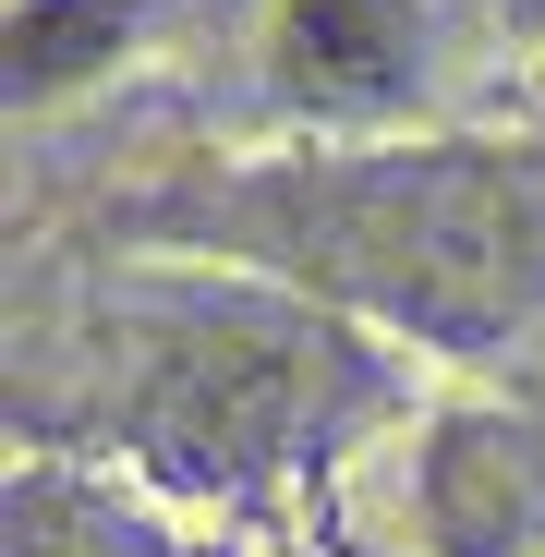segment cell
I'll list each match as a JSON object with an SVG mask.
<instances>
[{
  "instance_id": "obj_1",
  "label": "cell",
  "mask_w": 545,
  "mask_h": 557,
  "mask_svg": "<svg viewBox=\"0 0 545 557\" xmlns=\"http://www.w3.org/2000/svg\"><path fill=\"white\" fill-rule=\"evenodd\" d=\"M146 460L195 497H267L304 460H339L351 424L388 412V376L327 304L267 278H122L13 363V424Z\"/></svg>"
},
{
  "instance_id": "obj_2",
  "label": "cell",
  "mask_w": 545,
  "mask_h": 557,
  "mask_svg": "<svg viewBox=\"0 0 545 557\" xmlns=\"http://www.w3.org/2000/svg\"><path fill=\"white\" fill-rule=\"evenodd\" d=\"M170 231L243 243L327 304L412 327L424 351H545V158L533 146H363L292 158L231 195L158 207Z\"/></svg>"
},
{
  "instance_id": "obj_3",
  "label": "cell",
  "mask_w": 545,
  "mask_h": 557,
  "mask_svg": "<svg viewBox=\"0 0 545 557\" xmlns=\"http://www.w3.org/2000/svg\"><path fill=\"white\" fill-rule=\"evenodd\" d=\"M267 85L315 122H388L424 98V13L412 0H280Z\"/></svg>"
},
{
  "instance_id": "obj_4",
  "label": "cell",
  "mask_w": 545,
  "mask_h": 557,
  "mask_svg": "<svg viewBox=\"0 0 545 557\" xmlns=\"http://www.w3.org/2000/svg\"><path fill=\"white\" fill-rule=\"evenodd\" d=\"M424 521H436L448 557H533L545 545V376L509 412H473V424L436 436Z\"/></svg>"
},
{
  "instance_id": "obj_5",
  "label": "cell",
  "mask_w": 545,
  "mask_h": 557,
  "mask_svg": "<svg viewBox=\"0 0 545 557\" xmlns=\"http://www.w3.org/2000/svg\"><path fill=\"white\" fill-rule=\"evenodd\" d=\"M134 25V0H25L13 13V98H61V85H85Z\"/></svg>"
}]
</instances>
